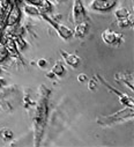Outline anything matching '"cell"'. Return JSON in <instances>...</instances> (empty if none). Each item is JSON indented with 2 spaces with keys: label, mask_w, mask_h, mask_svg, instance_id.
I'll return each instance as SVG.
<instances>
[{
  "label": "cell",
  "mask_w": 134,
  "mask_h": 147,
  "mask_svg": "<svg viewBox=\"0 0 134 147\" xmlns=\"http://www.w3.org/2000/svg\"><path fill=\"white\" fill-rule=\"evenodd\" d=\"M49 96H50V89L46 86L41 85L38 89V100L36 103L35 116H34V138H35L36 146L41 144L44 129L46 125L48 111H49Z\"/></svg>",
  "instance_id": "6da1fadb"
},
{
  "label": "cell",
  "mask_w": 134,
  "mask_h": 147,
  "mask_svg": "<svg viewBox=\"0 0 134 147\" xmlns=\"http://www.w3.org/2000/svg\"><path fill=\"white\" fill-rule=\"evenodd\" d=\"M21 19V11L17 5H13L9 14L7 15V19H6V27H14L19 23Z\"/></svg>",
  "instance_id": "ba28073f"
},
{
  "label": "cell",
  "mask_w": 134,
  "mask_h": 147,
  "mask_svg": "<svg viewBox=\"0 0 134 147\" xmlns=\"http://www.w3.org/2000/svg\"><path fill=\"white\" fill-rule=\"evenodd\" d=\"M118 0H91L89 9L94 12H109L116 7Z\"/></svg>",
  "instance_id": "5b68a950"
},
{
  "label": "cell",
  "mask_w": 134,
  "mask_h": 147,
  "mask_svg": "<svg viewBox=\"0 0 134 147\" xmlns=\"http://www.w3.org/2000/svg\"><path fill=\"white\" fill-rule=\"evenodd\" d=\"M46 77H48L49 79H53L56 76L53 74V72H52V71H50V72H48V73H46Z\"/></svg>",
  "instance_id": "603a6c76"
},
{
  "label": "cell",
  "mask_w": 134,
  "mask_h": 147,
  "mask_svg": "<svg viewBox=\"0 0 134 147\" xmlns=\"http://www.w3.org/2000/svg\"><path fill=\"white\" fill-rule=\"evenodd\" d=\"M89 31V23L88 21H83V22H80V23H76L74 30H73V36L78 38H82L88 34Z\"/></svg>",
  "instance_id": "30bf717a"
},
{
  "label": "cell",
  "mask_w": 134,
  "mask_h": 147,
  "mask_svg": "<svg viewBox=\"0 0 134 147\" xmlns=\"http://www.w3.org/2000/svg\"><path fill=\"white\" fill-rule=\"evenodd\" d=\"M52 8V5L51 3L49 1V0H42V3L40 5V9L43 11L42 13H46V12H50Z\"/></svg>",
  "instance_id": "e0dca14e"
},
{
  "label": "cell",
  "mask_w": 134,
  "mask_h": 147,
  "mask_svg": "<svg viewBox=\"0 0 134 147\" xmlns=\"http://www.w3.org/2000/svg\"><path fill=\"white\" fill-rule=\"evenodd\" d=\"M96 79H97L100 84H102L103 86H105L110 92H112L113 94H116V95L118 96L119 102H120L121 104H124L125 107H133V97H131V96H128V95H126V94H124V93L119 92V90H118V89H116L115 87L110 86V85L104 80V78H102L99 74H96Z\"/></svg>",
  "instance_id": "277c9868"
},
{
  "label": "cell",
  "mask_w": 134,
  "mask_h": 147,
  "mask_svg": "<svg viewBox=\"0 0 134 147\" xmlns=\"http://www.w3.org/2000/svg\"><path fill=\"white\" fill-rule=\"evenodd\" d=\"M14 138V133L11 129L8 127H3L0 130V139L4 140V141H9Z\"/></svg>",
  "instance_id": "5bb4252c"
},
{
  "label": "cell",
  "mask_w": 134,
  "mask_h": 147,
  "mask_svg": "<svg viewBox=\"0 0 134 147\" xmlns=\"http://www.w3.org/2000/svg\"><path fill=\"white\" fill-rule=\"evenodd\" d=\"M133 107H125L124 109L119 110V111L112 114V115H108V116H99L96 119V123L98 125L102 126H109L112 124H117L127 119H132L133 118Z\"/></svg>",
  "instance_id": "7a4b0ae2"
},
{
  "label": "cell",
  "mask_w": 134,
  "mask_h": 147,
  "mask_svg": "<svg viewBox=\"0 0 134 147\" xmlns=\"http://www.w3.org/2000/svg\"><path fill=\"white\" fill-rule=\"evenodd\" d=\"M24 12H25L28 15H30V16H37V15H41V14H42L41 9H40L37 6L30 5V4H28V5L24 6Z\"/></svg>",
  "instance_id": "4fadbf2b"
},
{
  "label": "cell",
  "mask_w": 134,
  "mask_h": 147,
  "mask_svg": "<svg viewBox=\"0 0 134 147\" xmlns=\"http://www.w3.org/2000/svg\"><path fill=\"white\" fill-rule=\"evenodd\" d=\"M28 4L30 5H35V6H40L41 3H42V0H27Z\"/></svg>",
  "instance_id": "7402d4cb"
},
{
  "label": "cell",
  "mask_w": 134,
  "mask_h": 147,
  "mask_svg": "<svg viewBox=\"0 0 134 147\" xmlns=\"http://www.w3.org/2000/svg\"><path fill=\"white\" fill-rule=\"evenodd\" d=\"M102 40L105 44L112 47H119L123 43V35L118 34L111 29H105L102 32Z\"/></svg>",
  "instance_id": "52a82bcc"
},
{
  "label": "cell",
  "mask_w": 134,
  "mask_h": 147,
  "mask_svg": "<svg viewBox=\"0 0 134 147\" xmlns=\"http://www.w3.org/2000/svg\"><path fill=\"white\" fill-rule=\"evenodd\" d=\"M41 16H42V18H43L50 26H52V27L56 29V31H57V34L59 35V37H60V38L67 41V40H70V38L73 37V30L70 29L67 26L57 22L56 20H53V19H51L50 16H48L45 13H42Z\"/></svg>",
  "instance_id": "3957f363"
},
{
  "label": "cell",
  "mask_w": 134,
  "mask_h": 147,
  "mask_svg": "<svg viewBox=\"0 0 134 147\" xmlns=\"http://www.w3.org/2000/svg\"><path fill=\"white\" fill-rule=\"evenodd\" d=\"M72 16H73V22H75V23H80V22L88 20V15H87L82 0H74Z\"/></svg>",
  "instance_id": "8992f818"
},
{
  "label": "cell",
  "mask_w": 134,
  "mask_h": 147,
  "mask_svg": "<svg viewBox=\"0 0 134 147\" xmlns=\"http://www.w3.org/2000/svg\"><path fill=\"white\" fill-rule=\"evenodd\" d=\"M115 79L117 81L125 84L128 88H131V90H133V76L132 74H129V73H116Z\"/></svg>",
  "instance_id": "8fae6325"
},
{
  "label": "cell",
  "mask_w": 134,
  "mask_h": 147,
  "mask_svg": "<svg viewBox=\"0 0 134 147\" xmlns=\"http://www.w3.org/2000/svg\"><path fill=\"white\" fill-rule=\"evenodd\" d=\"M96 88H97V79H90L88 81V89L96 90Z\"/></svg>",
  "instance_id": "ffe728a7"
},
{
  "label": "cell",
  "mask_w": 134,
  "mask_h": 147,
  "mask_svg": "<svg viewBox=\"0 0 134 147\" xmlns=\"http://www.w3.org/2000/svg\"><path fill=\"white\" fill-rule=\"evenodd\" d=\"M8 55H9V52H8L6 45L5 44H0V61L5 60L8 57Z\"/></svg>",
  "instance_id": "ac0fdd59"
},
{
  "label": "cell",
  "mask_w": 134,
  "mask_h": 147,
  "mask_svg": "<svg viewBox=\"0 0 134 147\" xmlns=\"http://www.w3.org/2000/svg\"><path fill=\"white\" fill-rule=\"evenodd\" d=\"M60 53H61V56H62V58H64V60H65V63L67 65H70L73 68L79 67V65L81 63V59H80V57L78 55L68 53V52H66L64 50H60Z\"/></svg>",
  "instance_id": "9c48e42d"
},
{
  "label": "cell",
  "mask_w": 134,
  "mask_h": 147,
  "mask_svg": "<svg viewBox=\"0 0 134 147\" xmlns=\"http://www.w3.org/2000/svg\"><path fill=\"white\" fill-rule=\"evenodd\" d=\"M51 71L53 72V74L56 77H62L66 73V68H65V66L61 61H56V64L52 66Z\"/></svg>",
  "instance_id": "7c38bea8"
},
{
  "label": "cell",
  "mask_w": 134,
  "mask_h": 147,
  "mask_svg": "<svg viewBox=\"0 0 134 147\" xmlns=\"http://www.w3.org/2000/svg\"><path fill=\"white\" fill-rule=\"evenodd\" d=\"M0 72H1V69H0Z\"/></svg>",
  "instance_id": "d4e9b609"
},
{
  "label": "cell",
  "mask_w": 134,
  "mask_h": 147,
  "mask_svg": "<svg viewBox=\"0 0 134 147\" xmlns=\"http://www.w3.org/2000/svg\"><path fill=\"white\" fill-rule=\"evenodd\" d=\"M117 24H118V27H120V28L132 27V26H133V14H131L128 18L119 19V20L117 21Z\"/></svg>",
  "instance_id": "9a60e30c"
},
{
  "label": "cell",
  "mask_w": 134,
  "mask_h": 147,
  "mask_svg": "<svg viewBox=\"0 0 134 147\" xmlns=\"http://www.w3.org/2000/svg\"><path fill=\"white\" fill-rule=\"evenodd\" d=\"M4 84H5V80L4 79H0V87H1Z\"/></svg>",
  "instance_id": "cb8c5ba5"
},
{
  "label": "cell",
  "mask_w": 134,
  "mask_h": 147,
  "mask_svg": "<svg viewBox=\"0 0 134 147\" xmlns=\"http://www.w3.org/2000/svg\"><path fill=\"white\" fill-rule=\"evenodd\" d=\"M132 13H129V11L125 7H119L115 11V16L119 20V19H125V18H128Z\"/></svg>",
  "instance_id": "2e32d148"
},
{
  "label": "cell",
  "mask_w": 134,
  "mask_h": 147,
  "mask_svg": "<svg viewBox=\"0 0 134 147\" xmlns=\"http://www.w3.org/2000/svg\"><path fill=\"white\" fill-rule=\"evenodd\" d=\"M48 60L45 59V58H40L38 60H37V66L40 67V68H42V69H45L46 68V66H48Z\"/></svg>",
  "instance_id": "d6986e66"
},
{
  "label": "cell",
  "mask_w": 134,
  "mask_h": 147,
  "mask_svg": "<svg viewBox=\"0 0 134 147\" xmlns=\"http://www.w3.org/2000/svg\"><path fill=\"white\" fill-rule=\"evenodd\" d=\"M87 76L86 74H83V73H80V74L78 76V81L79 82H84V81H87Z\"/></svg>",
  "instance_id": "44dd1931"
}]
</instances>
